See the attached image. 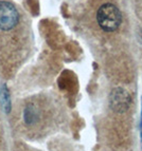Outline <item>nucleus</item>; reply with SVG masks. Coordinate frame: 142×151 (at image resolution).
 Masks as SVG:
<instances>
[{"mask_svg": "<svg viewBox=\"0 0 142 151\" xmlns=\"http://www.w3.org/2000/svg\"><path fill=\"white\" fill-rule=\"evenodd\" d=\"M19 22L17 8L9 1H0V30L8 32L16 28Z\"/></svg>", "mask_w": 142, "mask_h": 151, "instance_id": "obj_2", "label": "nucleus"}, {"mask_svg": "<svg viewBox=\"0 0 142 151\" xmlns=\"http://www.w3.org/2000/svg\"><path fill=\"white\" fill-rule=\"evenodd\" d=\"M140 127L142 128V113H141V123H140Z\"/></svg>", "mask_w": 142, "mask_h": 151, "instance_id": "obj_4", "label": "nucleus"}, {"mask_svg": "<svg viewBox=\"0 0 142 151\" xmlns=\"http://www.w3.org/2000/svg\"><path fill=\"white\" fill-rule=\"evenodd\" d=\"M130 104V95L123 89H114L110 94V107L114 111L124 112L128 109Z\"/></svg>", "mask_w": 142, "mask_h": 151, "instance_id": "obj_3", "label": "nucleus"}, {"mask_svg": "<svg viewBox=\"0 0 142 151\" xmlns=\"http://www.w3.org/2000/svg\"><path fill=\"white\" fill-rule=\"evenodd\" d=\"M141 145H142V131H141Z\"/></svg>", "mask_w": 142, "mask_h": 151, "instance_id": "obj_5", "label": "nucleus"}, {"mask_svg": "<svg viewBox=\"0 0 142 151\" xmlns=\"http://www.w3.org/2000/svg\"><path fill=\"white\" fill-rule=\"evenodd\" d=\"M96 20L100 28L105 32H114L118 30L122 22V15L119 9L112 3L103 4L98 10Z\"/></svg>", "mask_w": 142, "mask_h": 151, "instance_id": "obj_1", "label": "nucleus"}]
</instances>
